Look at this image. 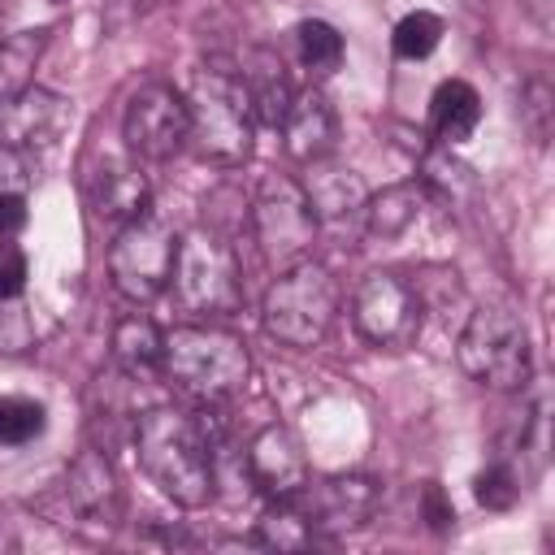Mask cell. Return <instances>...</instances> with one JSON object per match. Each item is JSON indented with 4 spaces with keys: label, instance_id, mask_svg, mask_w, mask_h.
<instances>
[{
    "label": "cell",
    "instance_id": "32",
    "mask_svg": "<svg viewBox=\"0 0 555 555\" xmlns=\"http://www.w3.org/2000/svg\"><path fill=\"white\" fill-rule=\"evenodd\" d=\"M425 516H429V529H451L455 525V507L442 499V490L434 481L425 486Z\"/></svg>",
    "mask_w": 555,
    "mask_h": 555
},
{
    "label": "cell",
    "instance_id": "29",
    "mask_svg": "<svg viewBox=\"0 0 555 555\" xmlns=\"http://www.w3.org/2000/svg\"><path fill=\"white\" fill-rule=\"evenodd\" d=\"M26 291V256L17 243H0V299H22Z\"/></svg>",
    "mask_w": 555,
    "mask_h": 555
},
{
    "label": "cell",
    "instance_id": "2",
    "mask_svg": "<svg viewBox=\"0 0 555 555\" xmlns=\"http://www.w3.org/2000/svg\"><path fill=\"white\" fill-rule=\"evenodd\" d=\"M186 113H191V139L204 160L217 165H243L251 156V130H256V108L243 82V69L212 56L195 69L191 91H186Z\"/></svg>",
    "mask_w": 555,
    "mask_h": 555
},
{
    "label": "cell",
    "instance_id": "25",
    "mask_svg": "<svg viewBox=\"0 0 555 555\" xmlns=\"http://www.w3.org/2000/svg\"><path fill=\"white\" fill-rule=\"evenodd\" d=\"M438 39H442V17L438 13H429V9H416V13H408V17H399V26H395V52L399 56H408V61H421V56H429L434 48H438Z\"/></svg>",
    "mask_w": 555,
    "mask_h": 555
},
{
    "label": "cell",
    "instance_id": "6",
    "mask_svg": "<svg viewBox=\"0 0 555 555\" xmlns=\"http://www.w3.org/2000/svg\"><path fill=\"white\" fill-rule=\"evenodd\" d=\"M178 299L191 312H208V317H225L243 304V278H238V260L234 247L212 234V230H191L178 238V256H173V273H169Z\"/></svg>",
    "mask_w": 555,
    "mask_h": 555
},
{
    "label": "cell",
    "instance_id": "27",
    "mask_svg": "<svg viewBox=\"0 0 555 555\" xmlns=\"http://www.w3.org/2000/svg\"><path fill=\"white\" fill-rule=\"evenodd\" d=\"M473 494H477L481 507H490V512H507V507L520 499V477L512 473L507 460H494V464H486V468L477 473Z\"/></svg>",
    "mask_w": 555,
    "mask_h": 555
},
{
    "label": "cell",
    "instance_id": "30",
    "mask_svg": "<svg viewBox=\"0 0 555 555\" xmlns=\"http://www.w3.org/2000/svg\"><path fill=\"white\" fill-rule=\"evenodd\" d=\"M520 113L529 117V130H533V139L542 143L546 139V113H551V87L542 82V78H533L529 87H525V104H520Z\"/></svg>",
    "mask_w": 555,
    "mask_h": 555
},
{
    "label": "cell",
    "instance_id": "14",
    "mask_svg": "<svg viewBox=\"0 0 555 555\" xmlns=\"http://www.w3.org/2000/svg\"><path fill=\"white\" fill-rule=\"evenodd\" d=\"M65 117H69V108H65V100L61 95H52V91H22L17 100H9V104H0V143H9V147H26V143H48L61 126H65Z\"/></svg>",
    "mask_w": 555,
    "mask_h": 555
},
{
    "label": "cell",
    "instance_id": "21",
    "mask_svg": "<svg viewBox=\"0 0 555 555\" xmlns=\"http://www.w3.org/2000/svg\"><path fill=\"white\" fill-rule=\"evenodd\" d=\"M160 347H165V334L147 317H126L113 330V356L130 373H156L160 369Z\"/></svg>",
    "mask_w": 555,
    "mask_h": 555
},
{
    "label": "cell",
    "instance_id": "12",
    "mask_svg": "<svg viewBox=\"0 0 555 555\" xmlns=\"http://www.w3.org/2000/svg\"><path fill=\"white\" fill-rule=\"evenodd\" d=\"M247 473L269 499H291L308 481V455L286 425H269L247 447Z\"/></svg>",
    "mask_w": 555,
    "mask_h": 555
},
{
    "label": "cell",
    "instance_id": "31",
    "mask_svg": "<svg viewBox=\"0 0 555 555\" xmlns=\"http://www.w3.org/2000/svg\"><path fill=\"white\" fill-rule=\"evenodd\" d=\"M30 186V169H26V156L9 143H0V195H26Z\"/></svg>",
    "mask_w": 555,
    "mask_h": 555
},
{
    "label": "cell",
    "instance_id": "15",
    "mask_svg": "<svg viewBox=\"0 0 555 555\" xmlns=\"http://www.w3.org/2000/svg\"><path fill=\"white\" fill-rule=\"evenodd\" d=\"M65 494H69V503L82 520H117V512H121L113 464L100 451H82L74 460V468L65 477Z\"/></svg>",
    "mask_w": 555,
    "mask_h": 555
},
{
    "label": "cell",
    "instance_id": "18",
    "mask_svg": "<svg viewBox=\"0 0 555 555\" xmlns=\"http://www.w3.org/2000/svg\"><path fill=\"white\" fill-rule=\"evenodd\" d=\"M429 121H434V134H438V143L455 147V143H464V139L477 130V121H481V95H477L468 82H460V78H447V82L434 91V104H429Z\"/></svg>",
    "mask_w": 555,
    "mask_h": 555
},
{
    "label": "cell",
    "instance_id": "4",
    "mask_svg": "<svg viewBox=\"0 0 555 555\" xmlns=\"http://www.w3.org/2000/svg\"><path fill=\"white\" fill-rule=\"evenodd\" d=\"M455 360L473 382L490 390H525L533 377L529 334L520 317L503 304H486L468 312L460 343H455Z\"/></svg>",
    "mask_w": 555,
    "mask_h": 555
},
{
    "label": "cell",
    "instance_id": "20",
    "mask_svg": "<svg viewBox=\"0 0 555 555\" xmlns=\"http://www.w3.org/2000/svg\"><path fill=\"white\" fill-rule=\"evenodd\" d=\"M48 43V30H17L0 43V104L17 100L30 87V69Z\"/></svg>",
    "mask_w": 555,
    "mask_h": 555
},
{
    "label": "cell",
    "instance_id": "8",
    "mask_svg": "<svg viewBox=\"0 0 555 555\" xmlns=\"http://www.w3.org/2000/svg\"><path fill=\"white\" fill-rule=\"evenodd\" d=\"M173 256H178V234L156 217V212H143L134 221H126L108 247V273H113V286L143 304V299H156L165 286H169V273H173Z\"/></svg>",
    "mask_w": 555,
    "mask_h": 555
},
{
    "label": "cell",
    "instance_id": "16",
    "mask_svg": "<svg viewBox=\"0 0 555 555\" xmlns=\"http://www.w3.org/2000/svg\"><path fill=\"white\" fill-rule=\"evenodd\" d=\"M91 208H95V217H104V221H113V225H126V221H134V217H143L147 212V182H143V173L134 169V165H104L91 182Z\"/></svg>",
    "mask_w": 555,
    "mask_h": 555
},
{
    "label": "cell",
    "instance_id": "17",
    "mask_svg": "<svg viewBox=\"0 0 555 555\" xmlns=\"http://www.w3.org/2000/svg\"><path fill=\"white\" fill-rule=\"evenodd\" d=\"M299 186H304V195H308L317 221H321V217L338 221V217L364 208V199H369V195H364V182H360L351 169L330 165L325 156H321V160H308V178H304Z\"/></svg>",
    "mask_w": 555,
    "mask_h": 555
},
{
    "label": "cell",
    "instance_id": "3",
    "mask_svg": "<svg viewBox=\"0 0 555 555\" xmlns=\"http://www.w3.org/2000/svg\"><path fill=\"white\" fill-rule=\"evenodd\" d=\"M160 373L199 403H221L247 386L251 360L243 338L212 325H178L165 334Z\"/></svg>",
    "mask_w": 555,
    "mask_h": 555
},
{
    "label": "cell",
    "instance_id": "5",
    "mask_svg": "<svg viewBox=\"0 0 555 555\" xmlns=\"http://www.w3.org/2000/svg\"><path fill=\"white\" fill-rule=\"evenodd\" d=\"M338 312V286L325 264L295 260L278 269L273 286L264 291V330L286 347H317Z\"/></svg>",
    "mask_w": 555,
    "mask_h": 555
},
{
    "label": "cell",
    "instance_id": "13",
    "mask_svg": "<svg viewBox=\"0 0 555 555\" xmlns=\"http://www.w3.org/2000/svg\"><path fill=\"white\" fill-rule=\"evenodd\" d=\"M282 134H286V152L308 165V160H321L334 152V139H338V121H334V108L321 91H304L291 100L286 117H282Z\"/></svg>",
    "mask_w": 555,
    "mask_h": 555
},
{
    "label": "cell",
    "instance_id": "28",
    "mask_svg": "<svg viewBox=\"0 0 555 555\" xmlns=\"http://www.w3.org/2000/svg\"><path fill=\"white\" fill-rule=\"evenodd\" d=\"M35 343V321L22 299H0V351H26Z\"/></svg>",
    "mask_w": 555,
    "mask_h": 555
},
{
    "label": "cell",
    "instance_id": "24",
    "mask_svg": "<svg viewBox=\"0 0 555 555\" xmlns=\"http://www.w3.org/2000/svg\"><path fill=\"white\" fill-rule=\"evenodd\" d=\"M256 538H260L264 546H273V551H304V546H312V542H317V538H312V529L299 520V512H295L286 499H278V507H273V512H264V520H260Z\"/></svg>",
    "mask_w": 555,
    "mask_h": 555
},
{
    "label": "cell",
    "instance_id": "33",
    "mask_svg": "<svg viewBox=\"0 0 555 555\" xmlns=\"http://www.w3.org/2000/svg\"><path fill=\"white\" fill-rule=\"evenodd\" d=\"M26 225V195H0V234H17Z\"/></svg>",
    "mask_w": 555,
    "mask_h": 555
},
{
    "label": "cell",
    "instance_id": "23",
    "mask_svg": "<svg viewBox=\"0 0 555 555\" xmlns=\"http://www.w3.org/2000/svg\"><path fill=\"white\" fill-rule=\"evenodd\" d=\"M416 212H421L416 186H390V191H382V195L373 199V208H369V230H373L377 238H395V234H403V230L416 221Z\"/></svg>",
    "mask_w": 555,
    "mask_h": 555
},
{
    "label": "cell",
    "instance_id": "9",
    "mask_svg": "<svg viewBox=\"0 0 555 555\" xmlns=\"http://www.w3.org/2000/svg\"><path fill=\"white\" fill-rule=\"evenodd\" d=\"M351 321L373 347H412L425 325V299L395 273H369L351 295Z\"/></svg>",
    "mask_w": 555,
    "mask_h": 555
},
{
    "label": "cell",
    "instance_id": "7",
    "mask_svg": "<svg viewBox=\"0 0 555 555\" xmlns=\"http://www.w3.org/2000/svg\"><path fill=\"white\" fill-rule=\"evenodd\" d=\"M251 234L273 269H286L295 260H308L317 238V212L295 178L264 173L251 195Z\"/></svg>",
    "mask_w": 555,
    "mask_h": 555
},
{
    "label": "cell",
    "instance_id": "10",
    "mask_svg": "<svg viewBox=\"0 0 555 555\" xmlns=\"http://www.w3.org/2000/svg\"><path fill=\"white\" fill-rule=\"evenodd\" d=\"M121 139L139 160H169L191 139L186 100L169 82H143L126 104Z\"/></svg>",
    "mask_w": 555,
    "mask_h": 555
},
{
    "label": "cell",
    "instance_id": "11",
    "mask_svg": "<svg viewBox=\"0 0 555 555\" xmlns=\"http://www.w3.org/2000/svg\"><path fill=\"white\" fill-rule=\"evenodd\" d=\"M377 481L347 473V477H321V481H304L286 503L299 512V520L312 529V538H334L347 529H360L364 520H373L377 512Z\"/></svg>",
    "mask_w": 555,
    "mask_h": 555
},
{
    "label": "cell",
    "instance_id": "19",
    "mask_svg": "<svg viewBox=\"0 0 555 555\" xmlns=\"http://www.w3.org/2000/svg\"><path fill=\"white\" fill-rule=\"evenodd\" d=\"M243 82H247L256 121L282 126V117H286V108H291V100H295V87H291V78L282 74V61L269 56V52H256V61L243 65Z\"/></svg>",
    "mask_w": 555,
    "mask_h": 555
},
{
    "label": "cell",
    "instance_id": "1",
    "mask_svg": "<svg viewBox=\"0 0 555 555\" xmlns=\"http://www.w3.org/2000/svg\"><path fill=\"white\" fill-rule=\"evenodd\" d=\"M134 451L147 481L178 507L212 499V438L199 416L182 408H147L134 421Z\"/></svg>",
    "mask_w": 555,
    "mask_h": 555
},
{
    "label": "cell",
    "instance_id": "26",
    "mask_svg": "<svg viewBox=\"0 0 555 555\" xmlns=\"http://www.w3.org/2000/svg\"><path fill=\"white\" fill-rule=\"evenodd\" d=\"M43 429V408L22 395H0V447H22Z\"/></svg>",
    "mask_w": 555,
    "mask_h": 555
},
{
    "label": "cell",
    "instance_id": "22",
    "mask_svg": "<svg viewBox=\"0 0 555 555\" xmlns=\"http://www.w3.org/2000/svg\"><path fill=\"white\" fill-rule=\"evenodd\" d=\"M295 35H299V61H304V69L312 78H325V74L338 69V61H343V35L330 22L308 17V22H299Z\"/></svg>",
    "mask_w": 555,
    "mask_h": 555
}]
</instances>
